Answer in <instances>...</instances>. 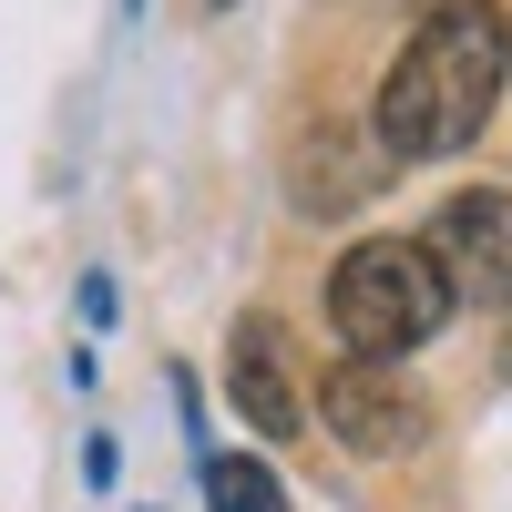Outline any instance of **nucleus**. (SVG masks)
<instances>
[{
	"mask_svg": "<svg viewBox=\"0 0 512 512\" xmlns=\"http://www.w3.org/2000/svg\"><path fill=\"white\" fill-rule=\"evenodd\" d=\"M502 82H512V21L492 0H441V11L410 31V52L390 62V82H379V113H369L379 154L441 164L461 144H482Z\"/></svg>",
	"mask_w": 512,
	"mask_h": 512,
	"instance_id": "obj_1",
	"label": "nucleus"
},
{
	"mask_svg": "<svg viewBox=\"0 0 512 512\" xmlns=\"http://www.w3.org/2000/svg\"><path fill=\"white\" fill-rule=\"evenodd\" d=\"M328 328L349 338V359H379V369H400L420 338H441L451 328V297L431 277V256H420V236H359L349 256H338Z\"/></svg>",
	"mask_w": 512,
	"mask_h": 512,
	"instance_id": "obj_2",
	"label": "nucleus"
},
{
	"mask_svg": "<svg viewBox=\"0 0 512 512\" xmlns=\"http://www.w3.org/2000/svg\"><path fill=\"white\" fill-rule=\"evenodd\" d=\"M420 256H431L451 308H512V195H492V185L451 195L420 236Z\"/></svg>",
	"mask_w": 512,
	"mask_h": 512,
	"instance_id": "obj_3",
	"label": "nucleus"
},
{
	"mask_svg": "<svg viewBox=\"0 0 512 512\" xmlns=\"http://www.w3.org/2000/svg\"><path fill=\"white\" fill-rule=\"evenodd\" d=\"M318 420H328L349 451L390 461V451H410L420 431H431V400H420L400 369H379V359H338V369L318 379Z\"/></svg>",
	"mask_w": 512,
	"mask_h": 512,
	"instance_id": "obj_4",
	"label": "nucleus"
},
{
	"mask_svg": "<svg viewBox=\"0 0 512 512\" xmlns=\"http://www.w3.org/2000/svg\"><path fill=\"white\" fill-rule=\"evenodd\" d=\"M226 390H236L246 431H267V441L308 431V379H297V349H287L277 318H236V338H226Z\"/></svg>",
	"mask_w": 512,
	"mask_h": 512,
	"instance_id": "obj_5",
	"label": "nucleus"
},
{
	"mask_svg": "<svg viewBox=\"0 0 512 512\" xmlns=\"http://www.w3.org/2000/svg\"><path fill=\"white\" fill-rule=\"evenodd\" d=\"M205 492H216V512H287V492H277L267 461H226V451H205Z\"/></svg>",
	"mask_w": 512,
	"mask_h": 512,
	"instance_id": "obj_6",
	"label": "nucleus"
},
{
	"mask_svg": "<svg viewBox=\"0 0 512 512\" xmlns=\"http://www.w3.org/2000/svg\"><path fill=\"white\" fill-rule=\"evenodd\" d=\"M205 11H226V0H205Z\"/></svg>",
	"mask_w": 512,
	"mask_h": 512,
	"instance_id": "obj_7",
	"label": "nucleus"
}]
</instances>
